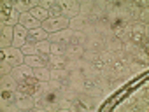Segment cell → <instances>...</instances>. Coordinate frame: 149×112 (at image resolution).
Masks as SVG:
<instances>
[{"label": "cell", "instance_id": "cell-1", "mask_svg": "<svg viewBox=\"0 0 149 112\" xmlns=\"http://www.w3.org/2000/svg\"><path fill=\"white\" fill-rule=\"evenodd\" d=\"M18 23H19V12L16 9H13L11 0H4L2 6H0V25L16 26Z\"/></svg>", "mask_w": 149, "mask_h": 112}, {"label": "cell", "instance_id": "cell-2", "mask_svg": "<svg viewBox=\"0 0 149 112\" xmlns=\"http://www.w3.org/2000/svg\"><path fill=\"white\" fill-rule=\"evenodd\" d=\"M0 62H7L13 67H19L25 63V54L19 47H7V49H0Z\"/></svg>", "mask_w": 149, "mask_h": 112}, {"label": "cell", "instance_id": "cell-3", "mask_svg": "<svg viewBox=\"0 0 149 112\" xmlns=\"http://www.w3.org/2000/svg\"><path fill=\"white\" fill-rule=\"evenodd\" d=\"M68 21H70V19H67V18H63V16H49L40 26H42L47 33H54V32H60V30L68 28Z\"/></svg>", "mask_w": 149, "mask_h": 112}, {"label": "cell", "instance_id": "cell-4", "mask_svg": "<svg viewBox=\"0 0 149 112\" xmlns=\"http://www.w3.org/2000/svg\"><path fill=\"white\" fill-rule=\"evenodd\" d=\"M18 91L28 96H33L40 91V81H37L35 77H26L25 81L18 82Z\"/></svg>", "mask_w": 149, "mask_h": 112}, {"label": "cell", "instance_id": "cell-5", "mask_svg": "<svg viewBox=\"0 0 149 112\" xmlns=\"http://www.w3.org/2000/svg\"><path fill=\"white\" fill-rule=\"evenodd\" d=\"M60 9H61V16L67 19H72L79 14V2L77 0H58Z\"/></svg>", "mask_w": 149, "mask_h": 112}, {"label": "cell", "instance_id": "cell-6", "mask_svg": "<svg viewBox=\"0 0 149 112\" xmlns=\"http://www.w3.org/2000/svg\"><path fill=\"white\" fill-rule=\"evenodd\" d=\"M84 49L86 51H95V53L105 51V40H104V37L100 33H90V35H86Z\"/></svg>", "mask_w": 149, "mask_h": 112}, {"label": "cell", "instance_id": "cell-7", "mask_svg": "<svg viewBox=\"0 0 149 112\" xmlns=\"http://www.w3.org/2000/svg\"><path fill=\"white\" fill-rule=\"evenodd\" d=\"M14 39V26L9 25H0V49H7L13 46Z\"/></svg>", "mask_w": 149, "mask_h": 112}, {"label": "cell", "instance_id": "cell-8", "mask_svg": "<svg viewBox=\"0 0 149 112\" xmlns=\"http://www.w3.org/2000/svg\"><path fill=\"white\" fill-rule=\"evenodd\" d=\"M47 62H49V54H42V53H37V54H32V56H25V63L32 68H40V67H47Z\"/></svg>", "mask_w": 149, "mask_h": 112}, {"label": "cell", "instance_id": "cell-9", "mask_svg": "<svg viewBox=\"0 0 149 112\" xmlns=\"http://www.w3.org/2000/svg\"><path fill=\"white\" fill-rule=\"evenodd\" d=\"M26 37H28V30L23 26V25H16L14 26V39H13V46L14 47H23L25 44H26Z\"/></svg>", "mask_w": 149, "mask_h": 112}, {"label": "cell", "instance_id": "cell-10", "mask_svg": "<svg viewBox=\"0 0 149 112\" xmlns=\"http://www.w3.org/2000/svg\"><path fill=\"white\" fill-rule=\"evenodd\" d=\"M72 30L70 28H65V30H60V32H54V33H49V42H58V44H70V39H72Z\"/></svg>", "mask_w": 149, "mask_h": 112}, {"label": "cell", "instance_id": "cell-11", "mask_svg": "<svg viewBox=\"0 0 149 112\" xmlns=\"http://www.w3.org/2000/svg\"><path fill=\"white\" fill-rule=\"evenodd\" d=\"M11 75H13L18 82H21V81H25L26 77H33V68L28 67L26 63H23V65H19V67H14L13 72H11Z\"/></svg>", "mask_w": 149, "mask_h": 112}, {"label": "cell", "instance_id": "cell-12", "mask_svg": "<svg viewBox=\"0 0 149 112\" xmlns=\"http://www.w3.org/2000/svg\"><path fill=\"white\" fill-rule=\"evenodd\" d=\"M84 54V46L81 44H67L65 46V56L67 60H79Z\"/></svg>", "mask_w": 149, "mask_h": 112}, {"label": "cell", "instance_id": "cell-13", "mask_svg": "<svg viewBox=\"0 0 149 112\" xmlns=\"http://www.w3.org/2000/svg\"><path fill=\"white\" fill-rule=\"evenodd\" d=\"M49 39V33L40 26V28H33V30H28V37H26V42L28 44H37V42H42V40H47Z\"/></svg>", "mask_w": 149, "mask_h": 112}, {"label": "cell", "instance_id": "cell-14", "mask_svg": "<svg viewBox=\"0 0 149 112\" xmlns=\"http://www.w3.org/2000/svg\"><path fill=\"white\" fill-rule=\"evenodd\" d=\"M37 6H39V0H14V2H13V9H16L19 14L30 12Z\"/></svg>", "mask_w": 149, "mask_h": 112}, {"label": "cell", "instance_id": "cell-15", "mask_svg": "<svg viewBox=\"0 0 149 112\" xmlns=\"http://www.w3.org/2000/svg\"><path fill=\"white\" fill-rule=\"evenodd\" d=\"M86 26H88V18L86 16H83V14H77L76 18H72L70 21H68V28L72 30V32H77V30H86Z\"/></svg>", "mask_w": 149, "mask_h": 112}, {"label": "cell", "instance_id": "cell-16", "mask_svg": "<svg viewBox=\"0 0 149 112\" xmlns=\"http://www.w3.org/2000/svg\"><path fill=\"white\" fill-rule=\"evenodd\" d=\"M16 93H18L16 105H18V109H19V110H30V109H33V96L23 95V93H19L18 89H16Z\"/></svg>", "mask_w": 149, "mask_h": 112}, {"label": "cell", "instance_id": "cell-17", "mask_svg": "<svg viewBox=\"0 0 149 112\" xmlns=\"http://www.w3.org/2000/svg\"><path fill=\"white\" fill-rule=\"evenodd\" d=\"M18 89V81L9 74L0 77V91H16Z\"/></svg>", "mask_w": 149, "mask_h": 112}, {"label": "cell", "instance_id": "cell-18", "mask_svg": "<svg viewBox=\"0 0 149 112\" xmlns=\"http://www.w3.org/2000/svg\"><path fill=\"white\" fill-rule=\"evenodd\" d=\"M19 25H23L26 30H33V28H40V23L30 14V12H23L19 14Z\"/></svg>", "mask_w": 149, "mask_h": 112}, {"label": "cell", "instance_id": "cell-19", "mask_svg": "<svg viewBox=\"0 0 149 112\" xmlns=\"http://www.w3.org/2000/svg\"><path fill=\"white\" fill-rule=\"evenodd\" d=\"M128 70H130L132 77H135V75L144 74V72L147 70V63H140V62H137V60H132V62L128 63Z\"/></svg>", "mask_w": 149, "mask_h": 112}, {"label": "cell", "instance_id": "cell-20", "mask_svg": "<svg viewBox=\"0 0 149 112\" xmlns=\"http://www.w3.org/2000/svg\"><path fill=\"white\" fill-rule=\"evenodd\" d=\"M67 63V56H56V54H49V62H47V67L49 68H63Z\"/></svg>", "mask_w": 149, "mask_h": 112}, {"label": "cell", "instance_id": "cell-21", "mask_svg": "<svg viewBox=\"0 0 149 112\" xmlns=\"http://www.w3.org/2000/svg\"><path fill=\"white\" fill-rule=\"evenodd\" d=\"M130 30H132V33L149 37V25H147V23H139V21H133V23H130Z\"/></svg>", "mask_w": 149, "mask_h": 112}, {"label": "cell", "instance_id": "cell-22", "mask_svg": "<svg viewBox=\"0 0 149 112\" xmlns=\"http://www.w3.org/2000/svg\"><path fill=\"white\" fill-rule=\"evenodd\" d=\"M33 77L40 82H47L51 79V68L49 67H40V68H33Z\"/></svg>", "mask_w": 149, "mask_h": 112}, {"label": "cell", "instance_id": "cell-23", "mask_svg": "<svg viewBox=\"0 0 149 112\" xmlns=\"http://www.w3.org/2000/svg\"><path fill=\"white\" fill-rule=\"evenodd\" d=\"M30 14H32V16H33V18L40 23V25H42V23L49 18V11H47V9H44V7H40V6L33 7V9L30 11Z\"/></svg>", "mask_w": 149, "mask_h": 112}, {"label": "cell", "instance_id": "cell-24", "mask_svg": "<svg viewBox=\"0 0 149 112\" xmlns=\"http://www.w3.org/2000/svg\"><path fill=\"white\" fill-rule=\"evenodd\" d=\"M95 7V0H81L79 2V14L88 16Z\"/></svg>", "mask_w": 149, "mask_h": 112}, {"label": "cell", "instance_id": "cell-25", "mask_svg": "<svg viewBox=\"0 0 149 112\" xmlns=\"http://www.w3.org/2000/svg\"><path fill=\"white\" fill-rule=\"evenodd\" d=\"M130 56H132V60H137V62H140V63H147V62H149L147 51H146V49H140V47H137Z\"/></svg>", "mask_w": 149, "mask_h": 112}, {"label": "cell", "instance_id": "cell-26", "mask_svg": "<svg viewBox=\"0 0 149 112\" xmlns=\"http://www.w3.org/2000/svg\"><path fill=\"white\" fill-rule=\"evenodd\" d=\"M114 54V60L116 62H119V63H123V65H126L128 67V63L132 62V56L128 54V53H125L123 49H119V51H116V53H112Z\"/></svg>", "mask_w": 149, "mask_h": 112}, {"label": "cell", "instance_id": "cell-27", "mask_svg": "<svg viewBox=\"0 0 149 112\" xmlns=\"http://www.w3.org/2000/svg\"><path fill=\"white\" fill-rule=\"evenodd\" d=\"M119 49H123V40H121V39H112V40L105 42V51L116 53V51H119Z\"/></svg>", "mask_w": 149, "mask_h": 112}, {"label": "cell", "instance_id": "cell-28", "mask_svg": "<svg viewBox=\"0 0 149 112\" xmlns=\"http://www.w3.org/2000/svg\"><path fill=\"white\" fill-rule=\"evenodd\" d=\"M68 70L63 67V68H51V79H60V81H65L68 79Z\"/></svg>", "mask_w": 149, "mask_h": 112}, {"label": "cell", "instance_id": "cell-29", "mask_svg": "<svg viewBox=\"0 0 149 112\" xmlns=\"http://www.w3.org/2000/svg\"><path fill=\"white\" fill-rule=\"evenodd\" d=\"M84 42H86V33L83 30H77V32L72 33L70 44H81V46H84Z\"/></svg>", "mask_w": 149, "mask_h": 112}, {"label": "cell", "instance_id": "cell-30", "mask_svg": "<svg viewBox=\"0 0 149 112\" xmlns=\"http://www.w3.org/2000/svg\"><path fill=\"white\" fill-rule=\"evenodd\" d=\"M60 110H70V112H76V107H74V100H68V98H60Z\"/></svg>", "mask_w": 149, "mask_h": 112}, {"label": "cell", "instance_id": "cell-31", "mask_svg": "<svg viewBox=\"0 0 149 112\" xmlns=\"http://www.w3.org/2000/svg\"><path fill=\"white\" fill-rule=\"evenodd\" d=\"M35 46H37V49H39V53H42V54H51V42H49V40L37 42Z\"/></svg>", "mask_w": 149, "mask_h": 112}, {"label": "cell", "instance_id": "cell-32", "mask_svg": "<svg viewBox=\"0 0 149 112\" xmlns=\"http://www.w3.org/2000/svg\"><path fill=\"white\" fill-rule=\"evenodd\" d=\"M49 16H61V9H60V4H58V0H51V4H49Z\"/></svg>", "mask_w": 149, "mask_h": 112}, {"label": "cell", "instance_id": "cell-33", "mask_svg": "<svg viewBox=\"0 0 149 112\" xmlns=\"http://www.w3.org/2000/svg\"><path fill=\"white\" fill-rule=\"evenodd\" d=\"M21 51H23V54H25V56H32V54H37V53H39L37 46H35V44H28V42L21 47Z\"/></svg>", "mask_w": 149, "mask_h": 112}, {"label": "cell", "instance_id": "cell-34", "mask_svg": "<svg viewBox=\"0 0 149 112\" xmlns=\"http://www.w3.org/2000/svg\"><path fill=\"white\" fill-rule=\"evenodd\" d=\"M51 54L63 56L65 54V46L63 44H58V42H51Z\"/></svg>", "mask_w": 149, "mask_h": 112}, {"label": "cell", "instance_id": "cell-35", "mask_svg": "<svg viewBox=\"0 0 149 112\" xmlns=\"http://www.w3.org/2000/svg\"><path fill=\"white\" fill-rule=\"evenodd\" d=\"M98 56H100V60H102L105 65H111V63L114 62V54H112V53H109V51H100V53H98Z\"/></svg>", "mask_w": 149, "mask_h": 112}, {"label": "cell", "instance_id": "cell-36", "mask_svg": "<svg viewBox=\"0 0 149 112\" xmlns=\"http://www.w3.org/2000/svg\"><path fill=\"white\" fill-rule=\"evenodd\" d=\"M13 65H9L7 62H0V75H9L13 72Z\"/></svg>", "mask_w": 149, "mask_h": 112}, {"label": "cell", "instance_id": "cell-37", "mask_svg": "<svg viewBox=\"0 0 149 112\" xmlns=\"http://www.w3.org/2000/svg\"><path fill=\"white\" fill-rule=\"evenodd\" d=\"M83 58H84L86 62L93 63V62L98 58V53H95V51H86V49H84V54H83Z\"/></svg>", "mask_w": 149, "mask_h": 112}, {"label": "cell", "instance_id": "cell-38", "mask_svg": "<svg viewBox=\"0 0 149 112\" xmlns=\"http://www.w3.org/2000/svg\"><path fill=\"white\" fill-rule=\"evenodd\" d=\"M49 4H51V0H39V6L44 9H49Z\"/></svg>", "mask_w": 149, "mask_h": 112}]
</instances>
